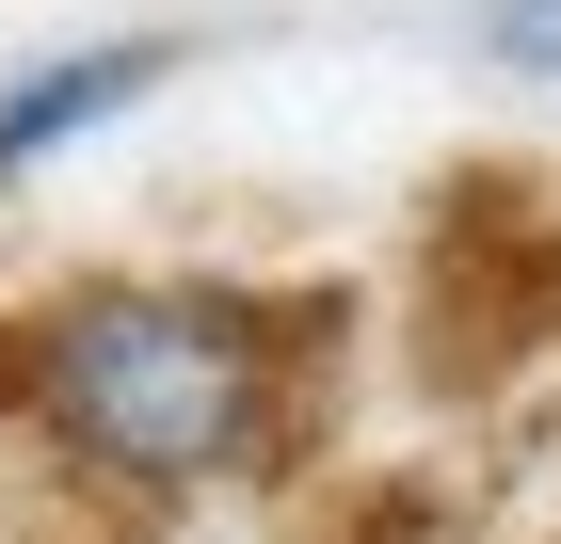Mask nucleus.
I'll return each instance as SVG.
<instances>
[{"instance_id": "obj_2", "label": "nucleus", "mask_w": 561, "mask_h": 544, "mask_svg": "<svg viewBox=\"0 0 561 544\" xmlns=\"http://www.w3.org/2000/svg\"><path fill=\"white\" fill-rule=\"evenodd\" d=\"M161 65H176V48H145V33H129V48H65V65H33V81L0 96V193H16V176H33L48 144H81L96 113H129V96L161 81Z\"/></svg>"}, {"instance_id": "obj_3", "label": "nucleus", "mask_w": 561, "mask_h": 544, "mask_svg": "<svg viewBox=\"0 0 561 544\" xmlns=\"http://www.w3.org/2000/svg\"><path fill=\"white\" fill-rule=\"evenodd\" d=\"M481 48L529 65V81H561V0H481Z\"/></svg>"}, {"instance_id": "obj_1", "label": "nucleus", "mask_w": 561, "mask_h": 544, "mask_svg": "<svg viewBox=\"0 0 561 544\" xmlns=\"http://www.w3.org/2000/svg\"><path fill=\"white\" fill-rule=\"evenodd\" d=\"M289 321L305 304H257V289H96L33 336V417L96 449L113 481H225L273 449Z\"/></svg>"}]
</instances>
